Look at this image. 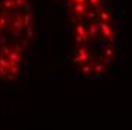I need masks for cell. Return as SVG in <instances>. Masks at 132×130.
<instances>
[{"mask_svg":"<svg viewBox=\"0 0 132 130\" xmlns=\"http://www.w3.org/2000/svg\"><path fill=\"white\" fill-rule=\"evenodd\" d=\"M73 61L85 79H100L120 50L119 12L109 0H67Z\"/></svg>","mask_w":132,"mask_h":130,"instance_id":"obj_1","label":"cell"},{"mask_svg":"<svg viewBox=\"0 0 132 130\" xmlns=\"http://www.w3.org/2000/svg\"><path fill=\"white\" fill-rule=\"evenodd\" d=\"M34 35L29 0H0V82H14L23 71Z\"/></svg>","mask_w":132,"mask_h":130,"instance_id":"obj_2","label":"cell"}]
</instances>
